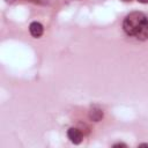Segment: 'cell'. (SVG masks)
I'll use <instances>...</instances> for the list:
<instances>
[{"label": "cell", "mask_w": 148, "mask_h": 148, "mask_svg": "<svg viewBox=\"0 0 148 148\" xmlns=\"http://www.w3.org/2000/svg\"><path fill=\"white\" fill-rule=\"evenodd\" d=\"M123 28L127 35L134 36L138 39L145 40L148 38V18L143 13L133 12L128 14L124 18Z\"/></svg>", "instance_id": "6da1fadb"}, {"label": "cell", "mask_w": 148, "mask_h": 148, "mask_svg": "<svg viewBox=\"0 0 148 148\" xmlns=\"http://www.w3.org/2000/svg\"><path fill=\"white\" fill-rule=\"evenodd\" d=\"M67 135H68V139H69L73 143H75V145H79V143L82 141V138H83L81 131L77 130V128H73V127L68 130Z\"/></svg>", "instance_id": "7a4b0ae2"}, {"label": "cell", "mask_w": 148, "mask_h": 148, "mask_svg": "<svg viewBox=\"0 0 148 148\" xmlns=\"http://www.w3.org/2000/svg\"><path fill=\"white\" fill-rule=\"evenodd\" d=\"M29 30H30V34H31L35 38L40 37V36L43 35V31H44L43 25H42L39 22H32V23L30 24V27H29Z\"/></svg>", "instance_id": "3957f363"}, {"label": "cell", "mask_w": 148, "mask_h": 148, "mask_svg": "<svg viewBox=\"0 0 148 148\" xmlns=\"http://www.w3.org/2000/svg\"><path fill=\"white\" fill-rule=\"evenodd\" d=\"M89 118L94 121H99L103 118V111L97 106H92L89 111Z\"/></svg>", "instance_id": "277c9868"}, {"label": "cell", "mask_w": 148, "mask_h": 148, "mask_svg": "<svg viewBox=\"0 0 148 148\" xmlns=\"http://www.w3.org/2000/svg\"><path fill=\"white\" fill-rule=\"evenodd\" d=\"M113 147H126V145H124V143H117Z\"/></svg>", "instance_id": "5b68a950"}, {"label": "cell", "mask_w": 148, "mask_h": 148, "mask_svg": "<svg viewBox=\"0 0 148 148\" xmlns=\"http://www.w3.org/2000/svg\"><path fill=\"white\" fill-rule=\"evenodd\" d=\"M138 1L141 3H148V0H138Z\"/></svg>", "instance_id": "8992f818"}, {"label": "cell", "mask_w": 148, "mask_h": 148, "mask_svg": "<svg viewBox=\"0 0 148 148\" xmlns=\"http://www.w3.org/2000/svg\"><path fill=\"white\" fill-rule=\"evenodd\" d=\"M140 147H148V143H142L140 145Z\"/></svg>", "instance_id": "52a82bcc"}, {"label": "cell", "mask_w": 148, "mask_h": 148, "mask_svg": "<svg viewBox=\"0 0 148 148\" xmlns=\"http://www.w3.org/2000/svg\"><path fill=\"white\" fill-rule=\"evenodd\" d=\"M121 1H131V0H121Z\"/></svg>", "instance_id": "ba28073f"}]
</instances>
